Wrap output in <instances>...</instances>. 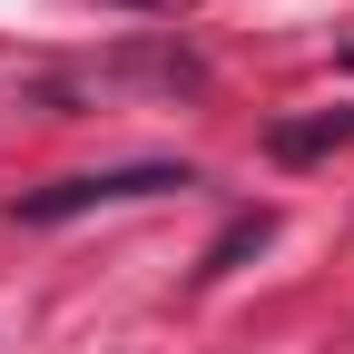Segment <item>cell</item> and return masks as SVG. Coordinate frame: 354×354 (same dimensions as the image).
<instances>
[{
    "instance_id": "cell-3",
    "label": "cell",
    "mask_w": 354,
    "mask_h": 354,
    "mask_svg": "<svg viewBox=\"0 0 354 354\" xmlns=\"http://www.w3.org/2000/svg\"><path fill=\"white\" fill-rule=\"evenodd\" d=\"M266 236H276V207H236L227 227H216V246L197 256V286H216V276H236V266H246V256H256Z\"/></svg>"
},
{
    "instance_id": "cell-1",
    "label": "cell",
    "mask_w": 354,
    "mask_h": 354,
    "mask_svg": "<svg viewBox=\"0 0 354 354\" xmlns=\"http://www.w3.org/2000/svg\"><path fill=\"white\" fill-rule=\"evenodd\" d=\"M177 187H197L187 158H128V167H79V177H50V187H20L10 216L20 227H69L88 207H138V197H177Z\"/></svg>"
},
{
    "instance_id": "cell-4",
    "label": "cell",
    "mask_w": 354,
    "mask_h": 354,
    "mask_svg": "<svg viewBox=\"0 0 354 354\" xmlns=\"http://www.w3.org/2000/svg\"><path fill=\"white\" fill-rule=\"evenodd\" d=\"M128 10H177V0H128Z\"/></svg>"
},
{
    "instance_id": "cell-2",
    "label": "cell",
    "mask_w": 354,
    "mask_h": 354,
    "mask_svg": "<svg viewBox=\"0 0 354 354\" xmlns=\"http://www.w3.org/2000/svg\"><path fill=\"white\" fill-rule=\"evenodd\" d=\"M266 148H276L286 167H315V158L354 148V109H315V118H276V128H266Z\"/></svg>"
}]
</instances>
